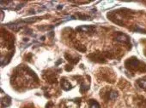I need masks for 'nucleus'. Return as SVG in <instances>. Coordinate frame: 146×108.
I'll use <instances>...</instances> for the list:
<instances>
[{"label":"nucleus","mask_w":146,"mask_h":108,"mask_svg":"<svg viewBox=\"0 0 146 108\" xmlns=\"http://www.w3.org/2000/svg\"><path fill=\"white\" fill-rule=\"evenodd\" d=\"M140 64H141V63H140L139 60H137V59L135 58V57H132V58H131V59H128V60L125 61V66L126 68H128V69H130V70H137V69L139 67Z\"/></svg>","instance_id":"nucleus-1"},{"label":"nucleus","mask_w":146,"mask_h":108,"mask_svg":"<svg viewBox=\"0 0 146 108\" xmlns=\"http://www.w3.org/2000/svg\"><path fill=\"white\" fill-rule=\"evenodd\" d=\"M116 41L124 44H130V38L128 36H126L125 34H122V33H118V35L115 38Z\"/></svg>","instance_id":"nucleus-2"},{"label":"nucleus","mask_w":146,"mask_h":108,"mask_svg":"<svg viewBox=\"0 0 146 108\" xmlns=\"http://www.w3.org/2000/svg\"><path fill=\"white\" fill-rule=\"evenodd\" d=\"M77 31L81 33H93L96 30V27L93 26H80L76 28Z\"/></svg>","instance_id":"nucleus-3"},{"label":"nucleus","mask_w":146,"mask_h":108,"mask_svg":"<svg viewBox=\"0 0 146 108\" xmlns=\"http://www.w3.org/2000/svg\"><path fill=\"white\" fill-rule=\"evenodd\" d=\"M90 57L94 61H96V62H104V61H103L104 59H103L102 55L101 54H99V53H95V54L90 55Z\"/></svg>","instance_id":"nucleus-4"},{"label":"nucleus","mask_w":146,"mask_h":108,"mask_svg":"<svg viewBox=\"0 0 146 108\" xmlns=\"http://www.w3.org/2000/svg\"><path fill=\"white\" fill-rule=\"evenodd\" d=\"M62 88L64 90H70V89L72 88V86H71V84L68 81L64 79V80H62Z\"/></svg>","instance_id":"nucleus-5"},{"label":"nucleus","mask_w":146,"mask_h":108,"mask_svg":"<svg viewBox=\"0 0 146 108\" xmlns=\"http://www.w3.org/2000/svg\"><path fill=\"white\" fill-rule=\"evenodd\" d=\"M1 103H2V107H5V106H8L11 105V98L10 97H5V98H3L2 100H1Z\"/></svg>","instance_id":"nucleus-6"},{"label":"nucleus","mask_w":146,"mask_h":108,"mask_svg":"<svg viewBox=\"0 0 146 108\" xmlns=\"http://www.w3.org/2000/svg\"><path fill=\"white\" fill-rule=\"evenodd\" d=\"M137 84L138 86L143 88V89H146V77L144 78H142V79H139L137 81Z\"/></svg>","instance_id":"nucleus-7"},{"label":"nucleus","mask_w":146,"mask_h":108,"mask_svg":"<svg viewBox=\"0 0 146 108\" xmlns=\"http://www.w3.org/2000/svg\"><path fill=\"white\" fill-rule=\"evenodd\" d=\"M90 108H101L98 102L94 100H90Z\"/></svg>","instance_id":"nucleus-8"},{"label":"nucleus","mask_w":146,"mask_h":108,"mask_svg":"<svg viewBox=\"0 0 146 108\" xmlns=\"http://www.w3.org/2000/svg\"><path fill=\"white\" fill-rule=\"evenodd\" d=\"M74 17L75 18L78 17L80 20H90V17L89 16H85V15H82V14H77Z\"/></svg>","instance_id":"nucleus-9"},{"label":"nucleus","mask_w":146,"mask_h":108,"mask_svg":"<svg viewBox=\"0 0 146 108\" xmlns=\"http://www.w3.org/2000/svg\"><path fill=\"white\" fill-rule=\"evenodd\" d=\"M65 58L67 59V61H69L70 62H71V63H77L78 61V58H76V59H74V58H72V57H70V55H65Z\"/></svg>","instance_id":"nucleus-10"},{"label":"nucleus","mask_w":146,"mask_h":108,"mask_svg":"<svg viewBox=\"0 0 146 108\" xmlns=\"http://www.w3.org/2000/svg\"><path fill=\"white\" fill-rule=\"evenodd\" d=\"M117 97H118V93L116 91H111L109 94V96H108V98L110 100H115Z\"/></svg>","instance_id":"nucleus-11"},{"label":"nucleus","mask_w":146,"mask_h":108,"mask_svg":"<svg viewBox=\"0 0 146 108\" xmlns=\"http://www.w3.org/2000/svg\"><path fill=\"white\" fill-rule=\"evenodd\" d=\"M131 30H132V31H134V32H137V33H146V31H145V30H143V29H142V28H140L138 26H136V27H135V28H131Z\"/></svg>","instance_id":"nucleus-12"},{"label":"nucleus","mask_w":146,"mask_h":108,"mask_svg":"<svg viewBox=\"0 0 146 108\" xmlns=\"http://www.w3.org/2000/svg\"><path fill=\"white\" fill-rule=\"evenodd\" d=\"M89 89V86H87V85H85L84 83H83L82 85H81V92L82 93H84V92H86L87 90Z\"/></svg>","instance_id":"nucleus-13"},{"label":"nucleus","mask_w":146,"mask_h":108,"mask_svg":"<svg viewBox=\"0 0 146 108\" xmlns=\"http://www.w3.org/2000/svg\"><path fill=\"white\" fill-rule=\"evenodd\" d=\"M76 48H77L79 51H82V52H85V51H86V48H85L84 45H78V46H76Z\"/></svg>","instance_id":"nucleus-14"},{"label":"nucleus","mask_w":146,"mask_h":108,"mask_svg":"<svg viewBox=\"0 0 146 108\" xmlns=\"http://www.w3.org/2000/svg\"><path fill=\"white\" fill-rule=\"evenodd\" d=\"M65 70H66V71H68V72H70V71L72 70V66H70V65H69V66L67 65V66H65Z\"/></svg>","instance_id":"nucleus-15"},{"label":"nucleus","mask_w":146,"mask_h":108,"mask_svg":"<svg viewBox=\"0 0 146 108\" xmlns=\"http://www.w3.org/2000/svg\"><path fill=\"white\" fill-rule=\"evenodd\" d=\"M62 7H63L62 5H59V6H58V10H59V9H62Z\"/></svg>","instance_id":"nucleus-16"}]
</instances>
